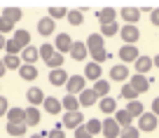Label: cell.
<instances>
[{
  "mask_svg": "<svg viewBox=\"0 0 159 138\" xmlns=\"http://www.w3.org/2000/svg\"><path fill=\"white\" fill-rule=\"evenodd\" d=\"M30 138H47V131H42V133H33Z\"/></svg>",
  "mask_w": 159,
  "mask_h": 138,
  "instance_id": "obj_49",
  "label": "cell"
},
{
  "mask_svg": "<svg viewBox=\"0 0 159 138\" xmlns=\"http://www.w3.org/2000/svg\"><path fill=\"white\" fill-rule=\"evenodd\" d=\"M68 24L70 26H82V21H84V12L82 10H68Z\"/></svg>",
  "mask_w": 159,
  "mask_h": 138,
  "instance_id": "obj_32",
  "label": "cell"
},
{
  "mask_svg": "<svg viewBox=\"0 0 159 138\" xmlns=\"http://www.w3.org/2000/svg\"><path fill=\"white\" fill-rule=\"evenodd\" d=\"M19 54H21V59H24V63H28V66H35V61L40 59V56H38V47H30V44L24 47Z\"/></svg>",
  "mask_w": 159,
  "mask_h": 138,
  "instance_id": "obj_24",
  "label": "cell"
},
{
  "mask_svg": "<svg viewBox=\"0 0 159 138\" xmlns=\"http://www.w3.org/2000/svg\"><path fill=\"white\" fill-rule=\"evenodd\" d=\"M26 99H28V103L33 105V108H38V105L45 101V91H42L40 87H30L28 91H26Z\"/></svg>",
  "mask_w": 159,
  "mask_h": 138,
  "instance_id": "obj_13",
  "label": "cell"
},
{
  "mask_svg": "<svg viewBox=\"0 0 159 138\" xmlns=\"http://www.w3.org/2000/svg\"><path fill=\"white\" fill-rule=\"evenodd\" d=\"M5 73H7V70H5V66H2V61H0V77H2Z\"/></svg>",
  "mask_w": 159,
  "mask_h": 138,
  "instance_id": "obj_52",
  "label": "cell"
},
{
  "mask_svg": "<svg viewBox=\"0 0 159 138\" xmlns=\"http://www.w3.org/2000/svg\"><path fill=\"white\" fill-rule=\"evenodd\" d=\"M129 77V68H126L124 63H117L110 68V80H115V82H124V80Z\"/></svg>",
  "mask_w": 159,
  "mask_h": 138,
  "instance_id": "obj_17",
  "label": "cell"
},
{
  "mask_svg": "<svg viewBox=\"0 0 159 138\" xmlns=\"http://www.w3.org/2000/svg\"><path fill=\"white\" fill-rule=\"evenodd\" d=\"M2 19H7L10 24H16L19 19H24V12H21L19 7H5V10H2Z\"/></svg>",
  "mask_w": 159,
  "mask_h": 138,
  "instance_id": "obj_27",
  "label": "cell"
},
{
  "mask_svg": "<svg viewBox=\"0 0 159 138\" xmlns=\"http://www.w3.org/2000/svg\"><path fill=\"white\" fill-rule=\"evenodd\" d=\"M84 129L91 133V136L101 133V119H89V122H84Z\"/></svg>",
  "mask_w": 159,
  "mask_h": 138,
  "instance_id": "obj_38",
  "label": "cell"
},
{
  "mask_svg": "<svg viewBox=\"0 0 159 138\" xmlns=\"http://www.w3.org/2000/svg\"><path fill=\"white\" fill-rule=\"evenodd\" d=\"M19 138H24V136H19Z\"/></svg>",
  "mask_w": 159,
  "mask_h": 138,
  "instance_id": "obj_53",
  "label": "cell"
},
{
  "mask_svg": "<svg viewBox=\"0 0 159 138\" xmlns=\"http://www.w3.org/2000/svg\"><path fill=\"white\" fill-rule=\"evenodd\" d=\"M49 82L54 84V87H66V82H68V73H66L63 68H56L49 73Z\"/></svg>",
  "mask_w": 159,
  "mask_h": 138,
  "instance_id": "obj_19",
  "label": "cell"
},
{
  "mask_svg": "<svg viewBox=\"0 0 159 138\" xmlns=\"http://www.w3.org/2000/svg\"><path fill=\"white\" fill-rule=\"evenodd\" d=\"M7 110H10V103H7V99H5V96H0V117H2V115H5Z\"/></svg>",
  "mask_w": 159,
  "mask_h": 138,
  "instance_id": "obj_46",
  "label": "cell"
},
{
  "mask_svg": "<svg viewBox=\"0 0 159 138\" xmlns=\"http://www.w3.org/2000/svg\"><path fill=\"white\" fill-rule=\"evenodd\" d=\"M52 54H54V44H49V42L42 44V47L38 49V56H42V59H49Z\"/></svg>",
  "mask_w": 159,
  "mask_h": 138,
  "instance_id": "obj_42",
  "label": "cell"
},
{
  "mask_svg": "<svg viewBox=\"0 0 159 138\" xmlns=\"http://www.w3.org/2000/svg\"><path fill=\"white\" fill-rule=\"evenodd\" d=\"M2 66H5V70H19V66H21V59L19 56H12V54H7V56H2Z\"/></svg>",
  "mask_w": 159,
  "mask_h": 138,
  "instance_id": "obj_33",
  "label": "cell"
},
{
  "mask_svg": "<svg viewBox=\"0 0 159 138\" xmlns=\"http://www.w3.org/2000/svg\"><path fill=\"white\" fill-rule=\"evenodd\" d=\"M68 54L73 56L75 61H84L87 56H89V54H87V47H84V42H75V40H73V44H70Z\"/></svg>",
  "mask_w": 159,
  "mask_h": 138,
  "instance_id": "obj_14",
  "label": "cell"
},
{
  "mask_svg": "<svg viewBox=\"0 0 159 138\" xmlns=\"http://www.w3.org/2000/svg\"><path fill=\"white\" fill-rule=\"evenodd\" d=\"M119 138H140V131L131 124V126H124L122 131H119Z\"/></svg>",
  "mask_w": 159,
  "mask_h": 138,
  "instance_id": "obj_37",
  "label": "cell"
},
{
  "mask_svg": "<svg viewBox=\"0 0 159 138\" xmlns=\"http://www.w3.org/2000/svg\"><path fill=\"white\" fill-rule=\"evenodd\" d=\"M12 40H14V42L19 44L21 49H24V47H28V44H30V33H28L26 28H21V30H14V38H12Z\"/></svg>",
  "mask_w": 159,
  "mask_h": 138,
  "instance_id": "obj_28",
  "label": "cell"
},
{
  "mask_svg": "<svg viewBox=\"0 0 159 138\" xmlns=\"http://www.w3.org/2000/svg\"><path fill=\"white\" fill-rule=\"evenodd\" d=\"M66 14H68V10H66V7H49V19H52V21L61 19V16H66Z\"/></svg>",
  "mask_w": 159,
  "mask_h": 138,
  "instance_id": "obj_41",
  "label": "cell"
},
{
  "mask_svg": "<svg viewBox=\"0 0 159 138\" xmlns=\"http://www.w3.org/2000/svg\"><path fill=\"white\" fill-rule=\"evenodd\" d=\"M24 113H26V117H24V124H26V126H38V124H40V110H38V108L28 105Z\"/></svg>",
  "mask_w": 159,
  "mask_h": 138,
  "instance_id": "obj_21",
  "label": "cell"
},
{
  "mask_svg": "<svg viewBox=\"0 0 159 138\" xmlns=\"http://www.w3.org/2000/svg\"><path fill=\"white\" fill-rule=\"evenodd\" d=\"M122 99H126V101H136V99H138V94L134 91V87H131L129 82L122 87Z\"/></svg>",
  "mask_w": 159,
  "mask_h": 138,
  "instance_id": "obj_39",
  "label": "cell"
},
{
  "mask_svg": "<svg viewBox=\"0 0 159 138\" xmlns=\"http://www.w3.org/2000/svg\"><path fill=\"white\" fill-rule=\"evenodd\" d=\"M119 35L124 40V44H136L138 38H140V30H138V26H122V28H119Z\"/></svg>",
  "mask_w": 159,
  "mask_h": 138,
  "instance_id": "obj_5",
  "label": "cell"
},
{
  "mask_svg": "<svg viewBox=\"0 0 159 138\" xmlns=\"http://www.w3.org/2000/svg\"><path fill=\"white\" fill-rule=\"evenodd\" d=\"M56 30V21H52L49 16H45V19L38 21V33L42 35V38H49V35H54Z\"/></svg>",
  "mask_w": 159,
  "mask_h": 138,
  "instance_id": "obj_11",
  "label": "cell"
},
{
  "mask_svg": "<svg viewBox=\"0 0 159 138\" xmlns=\"http://www.w3.org/2000/svg\"><path fill=\"white\" fill-rule=\"evenodd\" d=\"M126 113H129L131 115V117H140V115H143L145 113V108H143V103H140V101L138 99H136V101H129V105H126Z\"/></svg>",
  "mask_w": 159,
  "mask_h": 138,
  "instance_id": "obj_31",
  "label": "cell"
},
{
  "mask_svg": "<svg viewBox=\"0 0 159 138\" xmlns=\"http://www.w3.org/2000/svg\"><path fill=\"white\" fill-rule=\"evenodd\" d=\"M26 131H28V126H26V124H7V133H10L12 138L24 136Z\"/></svg>",
  "mask_w": 159,
  "mask_h": 138,
  "instance_id": "obj_35",
  "label": "cell"
},
{
  "mask_svg": "<svg viewBox=\"0 0 159 138\" xmlns=\"http://www.w3.org/2000/svg\"><path fill=\"white\" fill-rule=\"evenodd\" d=\"M5 52H7V54H12V56H19V52H21V47H19V44H16L14 42V40H5Z\"/></svg>",
  "mask_w": 159,
  "mask_h": 138,
  "instance_id": "obj_40",
  "label": "cell"
},
{
  "mask_svg": "<svg viewBox=\"0 0 159 138\" xmlns=\"http://www.w3.org/2000/svg\"><path fill=\"white\" fill-rule=\"evenodd\" d=\"M134 68H136L138 75H145L150 68H152V56H143V54H140L138 59L134 61Z\"/></svg>",
  "mask_w": 159,
  "mask_h": 138,
  "instance_id": "obj_18",
  "label": "cell"
},
{
  "mask_svg": "<svg viewBox=\"0 0 159 138\" xmlns=\"http://www.w3.org/2000/svg\"><path fill=\"white\" fill-rule=\"evenodd\" d=\"M84 47H87V54H96V52H101V49H105V40L101 38L98 33H91L89 38H87V42H84Z\"/></svg>",
  "mask_w": 159,
  "mask_h": 138,
  "instance_id": "obj_4",
  "label": "cell"
},
{
  "mask_svg": "<svg viewBox=\"0 0 159 138\" xmlns=\"http://www.w3.org/2000/svg\"><path fill=\"white\" fill-rule=\"evenodd\" d=\"M63 59H66L63 54H59V52H54V54H52L49 59H45V63L49 66L52 70H56V68H63Z\"/></svg>",
  "mask_w": 159,
  "mask_h": 138,
  "instance_id": "obj_34",
  "label": "cell"
},
{
  "mask_svg": "<svg viewBox=\"0 0 159 138\" xmlns=\"http://www.w3.org/2000/svg\"><path fill=\"white\" fill-rule=\"evenodd\" d=\"M91 91H94L98 99H103V96H108V94H110V82H108V80H103V77L96 80L94 87H91Z\"/></svg>",
  "mask_w": 159,
  "mask_h": 138,
  "instance_id": "obj_26",
  "label": "cell"
},
{
  "mask_svg": "<svg viewBox=\"0 0 159 138\" xmlns=\"http://www.w3.org/2000/svg\"><path fill=\"white\" fill-rule=\"evenodd\" d=\"M5 33H14V24H10L7 19H0V35Z\"/></svg>",
  "mask_w": 159,
  "mask_h": 138,
  "instance_id": "obj_44",
  "label": "cell"
},
{
  "mask_svg": "<svg viewBox=\"0 0 159 138\" xmlns=\"http://www.w3.org/2000/svg\"><path fill=\"white\" fill-rule=\"evenodd\" d=\"M98 110H101V113H105L108 117H112V113L117 110V101L110 99V96H103V99L98 101Z\"/></svg>",
  "mask_w": 159,
  "mask_h": 138,
  "instance_id": "obj_20",
  "label": "cell"
},
{
  "mask_svg": "<svg viewBox=\"0 0 159 138\" xmlns=\"http://www.w3.org/2000/svg\"><path fill=\"white\" fill-rule=\"evenodd\" d=\"M112 119H115L122 129H124V126H131V122H134V117H131L126 110H115V117H112Z\"/></svg>",
  "mask_w": 159,
  "mask_h": 138,
  "instance_id": "obj_30",
  "label": "cell"
},
{
  "mask_svg": "<svg viewBox=\"0 0 159 138\" xmlns=\"http://www.w3.org/2000/svg\"><path fill=\"white\" fill-rule=\"evenodd\" d=\"M19 75H21V80H35L38 77V68H35V66H28V63H21L19 66Z\"/></svg>",
  "mask_w": 159,
  "mask_h": 138,
  "instance_id": "obj_29",
  "label": "cell"
},
{
  "mask_svg": "<svg viewBox=\"0 0 159 138\" xmlns=\"http://www.w3.org/2000/svg\"><path fill=\"white\" fill-rule=\"evenodd\" d=\"M131 87H134V91H136V94H145V91H148V89H150V80L148 77H145V75H138V73H136V75H131Z\"/></svg>",
  "mask_w": 159,
  "mask_h": 138,
  "instance_id": "obj_10",
  "label": "cell"
},
{
  "mask_svg": "<svg viewBox=\"0 0 159 138\" xmlns=\"http://www.w3.org/2000/svg\"><path fill=\"white\" fill-rule=\"evenodd\" d=\"M96 19L101 21V26L115 24V21H117V10H115V7H103V10L96 12Z\"/></svg>",
  "mask_w": 159,
  "mask_h": 138,
  "instance_id": "obj_9",
  "label": "cell"
},
{
  "mask_svg": "<svg viewBox=\"0 0 159 138\" xmlns=\"http://www.w3.org/2000/svg\"><path fill=\"white\" fill-rule=\"evenodd\" d=\"M117 16H122V19L126 21V26H136V21L140 19V10L138 7H122V10L117 12Z\"/></svg>",
  "mask_w": 159,
  "mask_h": 138,
  "instance_id": "obj_7",
  "label": "cell"
},
{
  "mask_svg": "<svg viewBox=\"0 0 159 138\" xmlns=\"http://www.w3.org/2000/svg\"><path fill=\"white\" fill-rule=\"evenodd\" d=\"M47 138H66V131H63V126L61 124H56L52 131H47Z\"/></svg>",
  "mask_w": 159,
  "mask_h": 138,
  "instance_id": "obj_43",
  "label": "cell"
},
{
  "mask_svg": "<svg viewBox=\"0 0 159 138\" xmlns=\"http://www.w3.org/2000/svg\"><path fill=\"white\" fill-rule=\"evenodd\" d=\"M80 124H84V115L77 110V113H66L61 126H66V129H77Z\"/></svg>",
  "mask_w": 159,
  "mask_h": 138,
  "instance_id": "obj_8",
  "label": "cell"
},
{
  "mask_svg": "<svg viewBox=\"0 0 159 138\" xmlns=\"http://www.w3.org/2000/svg\"><path fill=\"white\" fill-rule=\"evenodd\" d=\"M5 40H7V38H2V35H0V49H5Z\"/></svg>",
  "mask_w": 159,
  "mask_h": 138,
  "instance_id": "obj_51",
  "label": "cell"
},
{
  "mask_svg": "<svg viewBox=\"0 0 159 138\" xmlns=\"http://www.w3.org/2000/svg\"><path fill=\"white\" fill-rule=\"evenodd\" d=\"M73 131H75V138H94V136H91V133L84 129V124H80V126L73 129Z\"/></svg>",
  "mask_w": 159,
  "mask_h": 138,
  "instance_id": "obj_45",
  "label": "cell"
},
{
  "mask_svg": "<svg viewBox=\"0 0 159 138\" xmlns=\"http://www.w3.org/2000/svg\"><path fill=\"white\" fill-rule=\"evenodd\" d=\"M96 99H98V96H96L91 89H82V91L77 94V103L82 105V108H89V105H94Z\"/></svg>",
  "mask_w": 159,
  "mask_h": 138,
  "instance_id": "obj_16",
  "label": "cell"
},
{
  "mask_svg": "<svg viewBox=\"0 0 159 138\" xmlns=\"http://www.w3.org/2000/svg\"><path fill=\"white\" fill-rule=\"evenodd\" d=\"M5 115H7V124H24V117H26L24 108H10Z\"/></svg>",
  "mask_w": 159,
  "mask_h": 138,
  "instance_id": "obj_25",
  "label": "cell"
},
{
  "mask_svg": "<svg viewBox=\"0 0 159 138\" xmlns=\"http://www.w3.org/2000/svg\"><path fill=\"white\" fill-rule=\"evenodd\" d=\"M150 21H152V26H159V7L150 10Z\"/></svg>",
  "mask_w": 159,
  "mask_h": 138,
  "instance_id": "obj_47",
  "label": "cell"
},
{
  "mask_svg": "<svg viewBox=\"0 0 159 138\" xmlns=\"http://www.w3.org/2000/svg\"><path fill=\"white\" fill-rule=\"evenodd\" d=\"M140 56V52H138V47L136 44H124L122 49H119V59H122V63H134L136 59Z\"/></svg>",
  "mask_w": 159,
  "mask_h": 138,
  "instance_id": "obj_6",
  "label": "cell"
},
{
  "mask_svg": "<svg viewBox=\"0 0 159 138\" xmlns=\"http://www.w3.org/2000/svg\"><path fill=\"white\" fill-rule=\"evenodd\" d=\"M119 131H122V126H119L112 117H105L103 122H101V133H103L105 138H119Z\"/></svg>",
  "mask_w": 159,
  "mask_h": 138,
  "instance_id": "obj_1",
  "label": "cell"
},
{
  "mask_svg": "<svg viewBox=\"0 0 159 138\" xmlns=\"http://www.w3.org/2000/svg\"><path fill=\"white\" fill-rule=\"evenodd\" d=\"M152 115H154V117L159 119V96H157V99L152 101Z\"/></svg>",
  "mask_w": 159,
  "mask_h": 138,
  "instance_id": "obj_48",
  "label": "cell"
},
{
  "mask_svg": "<svg viewBox=\"0 0 159 138\" xmlns=\"http://www.w3.org/2000/svg\"><path fill=\"white\" fill-rule=\"evenodd\" d=\"M117 33H119V24H117V21L101 28V38H103V40H105V38H112V35H117Z\"/></svg>",
  "mask_w": 159,
  "mask_h": 138,
  "instance_id": "obj_36",
  "label": "cell"
},
{
  "mask_svg": "<svg viewBox=\"0 0 159 138\" xmlns=\"http://www.w3.org/2000/svg\"><path fill=\"white\" fill-rule=\"evenodd\" d=\"M66 89H68V94L77 96L82 89H87V80L82 75H68V82H66Z\"/></svg>",
  "mask_w": 159,
  "mask_h": 138,
  "instance_id": "obj_3",
  "label": "cell"
},
{
  "mask_svg": "<svg viewBox=\"0 0 159 138\" xmlns=\"http://www.w3.org/2000/svg\"><path fill=\"white\" fill-rule=\"evenodd\" d=\"M42 108H45V113H49V115H59L61 110H63V108H61V101L54 99V96H45Z\"/></svg>",
  "mask_w": 159,
  "mask_h": 138,
  "instance_id": "obj_15",
  "label": "cell"
},
{
  "mask_svg": "<svg viewBox=\"0 0 159 138\" xmlns=\"http://www.w3.org/2000/svg\"><path fill=\"white\" fill-rule=\"evenodd\" d=\"M152 66H154V68H159V54L152 56Z\"/></svg>",
  "mask_w": 159,
  "mask_h": 138,
  "instance_id": "obj_50",
  "label": "cell"
},
{
  "mask_svg": "<svg viewBox=\"0 0 159 138\" xmlns=\"http://www.w3.org/2000/svg\"><path fill=\"white\" fill-rule=\"evenodd\" d=\"M61 108H63L66 113H77V110H80L77 96H73V94H66L63 99H61Z\"/></svg>",
  "mask_w": 159,
  "mask_h": 138,
  "instance_id": "obj_23",
  "label": "cell"
},
{
  "mask_svg": "<svg viewBox=\"0 0 159 138\" xmlns=\"http://www.w3.org/2000/svg\"><path fill=\"white\" fill-rule=\"evenodd\" d=\"M157 124H159V119L154 117L152 113H143V115L138 117V126H136V129H138V131H148V133H152L154 129H157Z\"/></svg>",
  "mask_w": 159,
  "mask_h": 138,
  "instance_id": "obj_2",
  "label": "cell"
},
{
  "mask_svg": "<svg viewBox=\"0 0 159 138\" xmlns=\"http://www.w3.org/2000/svg\"><path fill=\"white\" fill-rule=\"evenodd\" d=\"M101 75H103L101 66L91 61V63H87V66H84V75H82V77H84V80H94V82H96V80H101Z\"/></svg>",
  "mask_w": 159,
  "mask_h": 138,
  "instance_id": "obj_22",
  "label": "cell"
},
{
  "mask_svg": "<svg viewBox=\"0 0 159 138\" xmlns=\"http://www.w3.org/2000/svg\"><path fill=\"white\" fill-rule=\"evenodd\" d=\"M70 44H73V38H70L68 33H59V38L54 40V52H59V54H66V52L70 49Z\"/></svg>",
  "mask_w": 159,
  "mask_h": 138,
  "instance_id": "obj_12",
  "label": "cell"
}]
</instances>
